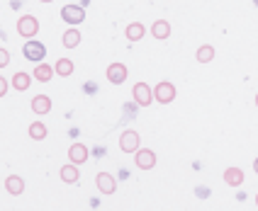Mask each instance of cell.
I'll return each mask as SVG.
<instances>
[{"instance_id":"6da1fadb","label":"cell","mask_w":258,"mask_h":211,"mask_svg":"<svg viewBox=\"0 0 258 211\" xmlns=\"http://www.w3.org/2000/svg\"><path fill=\"white\" fill-rule=\"evenodd\" d=\"M17 34L25 37V39H34L39 34V20L34 15H22L17 20Z\"/></svg>"},{"instance_id":"7a4b0ae2","label":"cell","mask_w":258,"mask_h":211,"mask_svg":"<svg viewBox=\"0 0 258 211\" xmlns=\"http://www.w3.org/2000/svg\"><path fill=\"white\" fill-rule=\"evenodd\" d=\"M22 54L32 63H42V58L46 56V46L42 42H37V39H27L25 46H22Z\"/></svg>"},{"instance_id":"3957f363","label":"cell","mask_w":258,"mask_h":211,"mask_svg":"<svg viewBox=\"0 0 258 211\" xmlns=\"http://www.w3.org/2000/svg\"><path fill=\"white\" fill-rule=\"evenodd\" d=\"M132 97H134V102H137L139 107H149V104L154 102V87H149L146 83H134Z\"/></svg>"},{"instance_id":"277c9868","label":"cell","mask_w":258,"mask_h":211,"mask_svg":"<svg viewBox=\"0 0 258 211\" xmlns=\"http://www.w3.org/2000/svg\"><path fill=\"white\" fill-rule=\"evenodd\" d=\"M61 17H63V22L69 27H76V25H81L86 20V10L81 5H63L61 8Z\"/></svg>"},{"instance_id":"5b68a950","label":"cell","mask_w":258,"mask_h":211,"mask_svg":"<svg viewBox=\"0 0 258 211\" xmlns=\"http://www.w3.org/2000/svg\"><path fill=\"white\" fill-rule=\"evenodd\" d=\"M154 99L158 104H171L175 99V85L168 83V80H161V83L154 87Z\"/></svg>"},{"instance_id":"8992f818","label":"cell","mask_w":258,"mask_h":211,"mask_svg":"<svg viewBox=\"0 0 258 211\" xmlns=\"http://www.w3.org/2000/svg\"><path fill=\"white\" fill-rule=\"evenodd\" d=\"M134 163H137L139 170H154L156 168V153H154L151 148H137Z\"/></svg>"},{"instance_id":"52a82bcc","label":"cell","mask_w":258,"mask_h":211,"mask_svg":"<svg viewBox=\"0 0 258 211\" xmlns=\"http://www.w3.org/2000/svg\"><path fill=\"white\" fill-rule=\"evenodd\" d=\"M105 75H107V80L112 85H122L124 80H127V75H129V70H127V66L124 63H110L107 66V70H105Z\"/></svg>"},{"instance_id":"ba28073f","label":"cell","mask_w":258,"mask_h":211,"mask_svg":"<svg viewBox=\"0 0 258 211\" xmlns=\"http://www.w3.org/2000/svg\"><path fill=\"white\" fill-rule=\"evenodd\" d=\"M95 187L100 189V194H115L117 192V180L110 175V172H98V177H95Z\"/></svg>"},{"instance_id":"9c48e42d","label":"cell","mask_w":258,"mask_h":211,"mask_svg":"<svg viewBox=\"0 0 258 211\" xmlns=\"http://www.w3.org/2000/svg\"><path fill=\"white\" fill-rule=\"evenodd\" d=\"M137 148H139V134H137L134 129H127V131L119 136V151H124V153H137Z\"/></svg>"},{"instance_id":"30bf717a","label":"cell","mask_w":258,"mask_h":211,"mask_svg":"<svg viewBox=\"0 0 258 211\" xmlns=\"http://www.w3.org/2000/svg\"><path fill=\"white\" fill-rule=\"evenodd\" d=\"M88 158H90V151H88V146H83V143H73L71 148H69V160L76 163V165H83Z\"/></svg>"},{"instance_id":"8fae6325","label":"cell","mask_w":258,"mask_h":211,"mask_svg":"<svg viewBox=\"0 0 258 211\" xmlns=\"http://www.w3.org/2000/svg\"><path fill=\"white\" fill-rule=\"evenodd\" d=\"M58 175H61V180H63L66 184H76L78 180H81V170H78V165H76V163H71V160L61 168V172H58Z\"/></svg>"},{"instance_id":"7c38bea8","label":"cell","mask_w":258,"mask_h":211,"mask_svg":"<svg viewBox=\"0 0 258 211\" xmlns=\"http://www.w3.org/2000/svg\"><path fill=\"white\" fill-rule=\"evenodd\" d=\"M32 112L34 114H49L51 112V97L49 95H34L32 97Z\"/></svg>"},{"instance_id":"4fadbf2b","label":"cell","mask_w":258,"mask_h":211,"mask_svg":"<svg viewBox=\"0 0 258 211\" xmlns=\"http://www.w3.org/2000/svg\"><path fill=\"white\" fill-rule=\"evenodd\" d=\"M54 75H56V70L51 68L49 63H39L37 68L32 70V78H34L37 83H49V80H51Z\"/></svg>"},{"instance_id":"5bb4252c","label":"cell","mask_w":258,"mask_h":211,"mask_svg":"<svg viewBox=\"0 0 258 211\" xmlns=\"http://www.w3.org/2000/svg\"><path fill=\"white\" fill-rule=\"evenodd\" d=\"M5 189H8V194L20 197L25 192V180L20 175H10V177H5Z\"/></svg>"},{"instance_id":"9a60e30c","label":"cell","mask_w":258,"mask_h":211,"mask_svg":"<svg viewBox=\"0 0 258 211\" xmlns=\"http://www.w3.org/2000/svg\"><path fill=\"white\" fill-rule=\"evenodd\" d=\"M224 182H227V187H241V184H244V170L227 168L224 170Z\"/></svg>"},{"instance_id":"2e32d148","label":"cell","mask_w":258,"mask_h":211,"mask_svg":"<svg viewBox=\"0 0 258 211\" xmlns=\"http://www.w3.org/2000/svg\"><path fill=\"white\" fill-rule=\"evenodd\" d=\"M29 85H32V75L29 73H25V70H17L13 75V90H17V92H25V90H29Z\"/></svg>"},{"instance_id":"e0dca14e","label":"cell","mask_w":258,"mask_h":211,"mask_svg":"<svg viewBox=\"0 0 258 211\" xmlns=\"http://www.w3.org/2000/svg\"><path fill=\"white\" fill-rule=\"evenodd\" d=\"M151 34H154L156 39H168V37H171V22H168V20H156V22L151 25Z\"/></svg>"},{"instance_id":"ac0fdd59","label":"cell","mask_w":258,"mask_h":211,"mask_svg":"<svg viewBox=\"0 0 258 211\" xmlns=\"http://www.w3.org/2000/svg\"><path fill=\"white\" fill-rule=\"evenodd\" d=\"M61 44H63L66 49H76V46L81 44V32L76 27H69L63 32V37H61Z\"/></svg>"},{"instance_id":"d6986e66","label":"cell","mask_w":258,"mask_h":211,"mask_svg":"<svg viewBox=\"0 0 258 211\" xmlns=\"http://www.w3.org/2000/svg\"><path fill=\"white\" fill-rule=\"evenodd\" d=\"M124 34H127L129 42H139V39H144V34H146V27H144L142 22H132V25H127Z\"/></svg>"},{"instance_id":"ffe728a7","label":"cell","mask_w":258,"mask_h":211,"mask_svg":"<svg viewBox=\"0 0 258 211\" xmlns=\"http://www.w3.org/2000/svg\"><path fill=\"white\" fill-rule=\"evenodd\" d=\"M54 70H56V75H61V78H69L73 70H76V66H73L71 58H58L56 63H54Z\"/></svg>"},{"instance_id":"44dd1931","label":"cell","mask_w":258,"mask_h":211,"mask_svg":"<svg viewBox=\"0 0 258 211\" xmlns=\"http://www.w3.org/2000/svg\"><path fill=\"white\" fill-rule=\"evenodd\" d=\"M46 134H49V131H46V127H44L42 122H32V124H29V139L32 141H44Z\"/></svg>"},{"instance_id":"7402d4cb","label":"cell","mask_w":258,"mask_h":211,"mask_svg":"<svg viewBox=\"0 0 258 211\" xmlns=\"http://www.w3.org/2000/svg\"><path fill=\"white\" fill-rule=\"evenodd\" d=\"M195 58H198L200 63H210V61L215 58V46H212V44H202L200 49H198V54H195Z\"/></svg>"},{"instance_id":"603a6c76","label":"cell","mask_w":258,"mask_h":211,"mask_svg":"<svg viewBox=\"0 0 258 211\" xmlns=\"http://www.w3.org/2000/svg\"><path fill=\"white\" fill-rule=\"evenodd\" d=\"M8 63H10V51L0 46V68H5Z\"/></svg>"},{"instance_id":"cb8c5ba5","label":"cell","mask_w":258,"mask_h":211,"mask_svg":"<svg viewBox=\"0 0 258 211\" xmlns=\"http://www.w3.org/2000/svg\"><path fill=\"white\" fill-rule=\"evenodd\" d=\"M8 87H10V83L0 75V97H5V95H8Z\"/></svg>"},{"instance_id":"d4e9b609","label":"cell","mask_w":258,"mask_h":211,"mask_svg":"<svg viewBox=\"0 0 258 211\" xmlns=\"http://www.w3.org/2000/svg\"><path fill=\"white\" fill-rule=\"evenodd\" d=\"M253 170H256V175H258V158L253 160Z\"/></svg>"},{"instance_id":"484cf974","label":"cell","mask_w":258,"mask_h":211,"mask_svg":"<svg viewBox=\"0 0 258 211\" xmlns=\"http://www.w3.org/2000/svg\"><path fill=\"white\" fill-rule=\"evenodd\" d=\"M39 3H54V0H39Z\"/></svg>"},{"instance_id":"4316f807","label":"cell","mask_w":258,"mask_h":211,"mask_svg":"<svg viewBox=\"0 0 258 211\" xmlns=\"http://www.w3.org/2000/svg\"><path fill=\"white\" fill-rule=\"evenodd\" d=\"M256 107H258V95H256Z\"/></svg>"},{"instance_id":"83f0119b","label":"cell","mask_w":258,"mask_h":211,"mask_svg":"<svg viewBox=\"0 0 258 211\" xmlns=\"http://www.w3.org/2000/svg\"><path fill=\"white\" fill-rule=\"evenodd\" d=\"M256 206H258V194H256Z\"/></svg>"}]
</instances>
